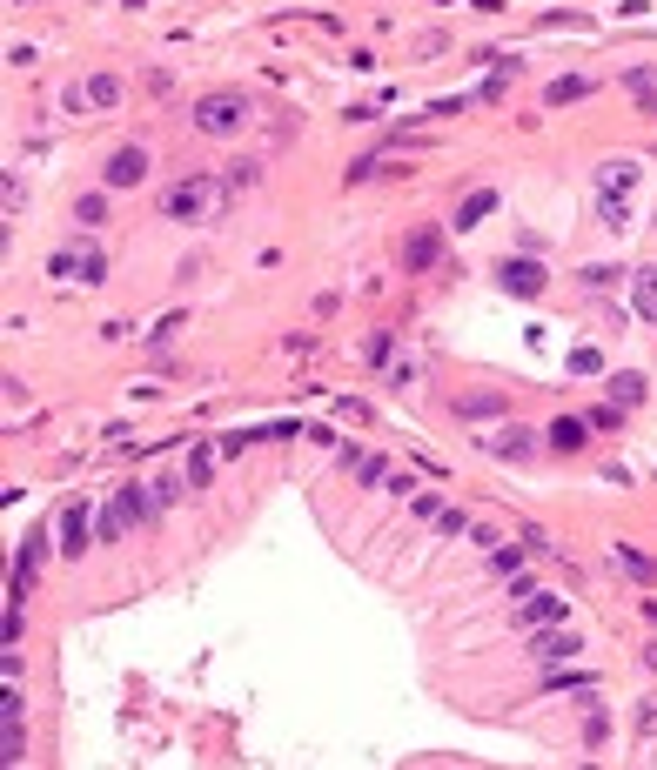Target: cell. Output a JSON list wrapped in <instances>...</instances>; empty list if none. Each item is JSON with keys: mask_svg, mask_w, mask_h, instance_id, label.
<instances>
[{"mask_svg": "<svg viewBox=\"0 0 657 770\" xmlns=\"http://www.w3.org/2000/svg\"><path fill=\"white\" fill-rule=\"evenodd\" d=\"M228 181H215V175H182V181H168L161 188V215L168 221H182V228H195V221H208L215 208H228Z\"/></svg>", "mask_w": 657, "mask_h": 770, "instance_id": "obj_1", "label": "cell"}, {"mask_svg": "<svg viewBox=\"0 0 657 770\" xmlns=\"http://www.w3.org/2000/svg\"><path fill=\"white\" fill-rule=\"evenodd\" d=\"M195 134H208V141H228V134L249 128V94L242 88H215V94H195Z\"/></svg>", "mask_w": 657, "mask_h": 770, "instance_id": "obj_2", "label": "cell"}, {"mask_svg": "<svg viewBox=\"0 0 657 770\" xmlns=\"http://www.w3.org/2000/svg\"><path fill=\"white\" fill-rule=\"evenodd\" d=\"M47 275H54V282H74V288H101L108 282V255H101L88 235H74V242H61L47 255Z\"/></svg>", "mask_w": 657, "mask_h": 770, "instance_id": "obj_3", "label": "cell"}, {"mask_svg": "<svg viewBox=\"0 0 657 770\" xmlns=\"http://www.w3.org/2000/svg\"><path fill=\"white\" fill-rule=\"evenodd\" d=\"M148 168H155V161H148V148H141V141H128V148H114L108 161H101V181H108V188H141V181H148Z\"/></svg>", "mask_w": 657, "mask_h": 770, "instance_id": "obj_4", "label": "cell"}, {"mask_svg": "<svg viewBox=\"0 0 657 770\" xmlns=\"http://www.w3.org/2000/svg\"><path fill=\"white\" fill-rule=\"evenodd\" d=\"M497 282L510 288L517 302H537V295H544V288H550V275H544V262H517V255H510V262L497 268Z\"/></svg>", "mask_w": 657, "mask_h": 770, "instance_id": "obj_5", "label": "cell"}, {"mask_svg": "<svg viewBox=\"0 0 657 770\" xmlns=\"http://www.w3.org/2000/svg\"><path fill=\"white\" fill-rule=\"evenodd\" d=\"M47 550H54V543H47V529L34 523V529H27V536H21V556H14V596H27V583L41 576Z\"/></svg>", "mask_w": 657, "mask_h": 770, "instance_id": "obj_6", "label": "cell"}, {"mask_svg": "<svg viewBox=\"0 0 657 770\" xmlns=\"http://www.w3.org/2000/svg\"><path fill=\"white\" fill-rule=\"evenodd\" d=\"M443 262V228H409V242H403V268L409 275H423V268Z\"/></svg>", "mask_w": 657, "mask_h": 770, "instance_id": "obj_7", "label": "cell"}, {"mask_svg": "<svg viewBox=\"0 0 657 770\" xmlns=\"http://www.w3.org/2000/svg\"><path fill=\"white\" fill-rule=\"evenodd\" d=\"M530 657L544 670H557L564 657H577V630H530Z\"/></svg>", "mask_w": 657, "mask_h": 770, "instance_id": "obj_8", "label": "cell"}, {"mask_svg": "<svg viewBox=\"0 0 657 770\" xmlns=\"http://www.w3.org/2000/svg\"><path fill=\"white\" fill-rule=\"evenodd\" d=\"M617 188H624V195L637 188V161H631V154H611V161H597V195L617 201Z\"/></svg>", "mask_w": 657, "mask_h": 770, "instance_id": "obj_9", "label": "cell"}, {"mask_svg": "<svg viewBox=\"0 0 657 770\" xmlns=\"http://www.w3.org/2000/svg\"><path fill=\"white\" fill-rule=\"evenodd\" d=\"M88 536H94V523H88V503L74 496V503L61 509V550H68V556H88Z\"/></svg>", "mask_w": 657, "mask_h": 770, "instance_id": "obj_10", "label": "cell"}, {"mask_svg": "<svg viewBox=\"0 0 657 770\" xmlns=\"http://www.w3.org/2000/svg\"><path fill=\"white\" fill-rule=\"evenodd\" d=\"M141 516L135 509H128V496H121V489H114V503L101 509V523H94V543H121V536H128V529H135Z\"/></svg>", "mask_w": 657, "mask_h": 770, "instance_id": "obj_11", "label": "cell"}, {"mask_svg": "<svg viewBox=\"0 0 657 770\" xmlns=\"http://www.w3.org/2000/svg\"><path fill=\"white\" fill-rule=\"evenodd\" d=\"M68 101L74 108H114V101H121V74H94V81H81Z\"/></svg>", "mask_w": 657, "mask_h": 770, "instance_id": "obj_12", "label": "cell"}, {"mask_svg": "<svg viewBox=\"0 0 657 770\" xmlns=\"http://www.w3.org/2000/svg\"><path fill=\"white\" fill-rule=\"evenodd\" d=\"M483 449H490V456H497V462H523V456H530V449H537V436H530V429H523V422H517V429H497V436L483 442Z\"/></svg>", "mask_w": 657, "mask_h": 770, "instance_id": "obj_13", "label": "cell"}, {"mask_svg": "<svg viewBox=\"0 0 657 770\" xmlns=\"http://www.w3.org/2000/svg\"><path fill=\"white\" fill-rule=\"evenodd\" d=\"M564 616H570L564 596H530V603L517 610V623H523V630H544V623H564Z\"/></svg>", "mask_w": 657, "mask_h": 770, "instance_id": "obj_14", "label": "cell"}, {"mask_svg": "<svg viewBox=\"0 0 657 770\" xmlns=\"http://www.w3.org/2000/svg\"><path fill=\"white\" fill-rule=\"evenodd\" d=\"M215 456H222V449H208V442H195V449H188L182 476H188V489H195V496H202V489L215 483Z\"/></svg>", "mask_w": 657, "mask_h": 770, "instance_id": "obj_15", "label": "cell"}, {"mask_svg": "<svg viewBox=\"0 0 657 770\" xmlns=\"http://www.w3.org/2000/svg\"><path fill=\"white\" fill-rule=\"evenodd\" d=\"M584 436H590L584 416H557V422H550V449H564V456H577V449H584Z\"/></svg>", "mask_w": 657, "mask_h": 770, "instance_id": "obj_16", "label": "cell"}, {"mask_svg": "<svg viewBox=\"0 0 657 770\" xmlns=\"http://www.w3.org/2000/svg\"><path fill=\"white\" fill-rule=\"evenodd\" d=\"M631 308L644 322H657V268H637L631 275Z\"/></svg>", "mask_w": 657, "mask_h": 770, "instance_id": "obj_17", "label": "cell"}, {"mask_svg": "<svg viewBox=\"0 0 657 770\" xmlns=\"http://www.w3.org/2000/svg\"><path fill=\"white\" fill-rule=\"evenodd\" d=\"M483 215H497V195H490V188H476L470 201H456V221H450V228H476Z\"/></svg>", "mask_w": 657, "mask_h": 770, "instance_id": "obj_18", "label": "cell"}, {"mask_svg": "<svg viewBox=\"0 0 657 770\" xmlns=\"http://www.w3.org/2000/svg\"><path fill=\"white\" fill-rule=\"evenodd\" d=\"M503 409H510V402L490 396V389H483V396H463V402H456V416H463V422H490V416H503Z\"/></svg>", "mask_w": 657, "mask_h": 770, "instance_id": "obj_19", "label": "cell"}, {"mask_svg": "<svg viewBox=\"0 0 657 770\" xmlns=\"http://www.w3.org/2000/svg\"><path fill=\"white\" fill-rule=\"evenodd\" d=\"M584 94H590V81H584V74H564V81H550V94H544V101H550V108H564V101H584Z\"/></svg>", "mask_w": 657, "mask_h": 770, "instance_id": "obj_20", "label": "cell"}, {"mask_svg": "<svg viewBox=\"0 0 657 770\" xmlns=\"http://www.w3.org/2000/svg\"><path fill=\"white\" fill-rule=\"evenodd\" d=\"M74 221H81V228H101V221H108V195H81L74 201Z\"/></svg>", "mask_w": 657, "mask_h": 770, "instance_id": "obj_21", "label": "cell"}, {"mask_svg": "<svg viewBox=\"0 0 657 770\" xmlns=\"http://www.w3.org/2000/svg\"><path fill=\"white\" fill-rule=\"evenodd\" d=\"M617 570L631 576V583H651V570H657V563H651L644 550H617Z\"/></svg>", "mask_w": 657, "mask_h": 770, "instance_id": "obj_22", "label": "cell"}, {"mask_svg": "<svg viewBox=\"0 0 657 770\" xmlns=\"http://www.w3.org/2000/svg\"><path fill=\"white\" fill-rule=\"evenodd\" d=\"M611 402H644V375H637V369L611 375Z\"/></svg>", "mask_w": 657, "mask_h": 770, "instance_id": "obj_23", "label": "cell"}, {"mask_svg": "<svg viewBox=\"0 0 657 770\" xmlns=\"http://www.w3.org/2000/svg\"><path fill=\"white\" fill-rule=\"evenodd\" d=\"M376 168H383V148H369V154H356V161H349V188H356V181H376Z\"/></svg>", "mask_w": 657, "mask_h": 770, "instance_id": "obj_24", "label": "cell"}, {"mask_svg": "<svg viewBox=\"0 0 657 770\" xmlns=\"http://www.w3.org/2000/svg\"><path fill=\"white\" fill-rule=\"evenodd\" d=\"M363 355H369V362H376V369H383L389 355H396V335H389V329H376V335H369V342H363Z\"/></svg>", "mask_w": 657, "mask_h": 770, "instance_id": "obj_25", "label": "cell"}, {"mask_svg": "<svg viewBox=\"0 0 657 770\" xmlns=\"http://www.w3.org/2000/svg\"><path fill=\"white\" fill-rule=\"evenodd\" d=\"M255 175H262V168H255V161H235V168H228V195H242V188H255Z\"/></svg>", "mask_w": 657, "mask_h": 770, "instance_id": "obj_26", "label": "cell"}, {"mask_svg": "<svg viewBox=\"0 0 657 770\" xmlns=\"http://www.w3.org/2000/svg\"><path fill=\"white\" fill-rule=\"evenodd\" d=\"M175 335H182V315H161L155 329H148V342H155V349H168V342H175Z\"/></svg>", "mask_w": 657, "mask_h": 770, "instance_id": "obj_27", "label": "cell"}, {"mask_svg": "<svg viewBox=\"0 0 657 770\" xmlns=\"http://www.w3.org/2000/svg\"><path fill=\"white\" fill-rule=\"evenodd\" d=\"M604 737H611V717H604V710H590V717H584V744H604Z\"/></svg>", "mask_w": 657, "mask_h": 770, "instance_id": "obj_28", "label": "cell"}, {"mask_svg": "<svg viewBox=\"0 0 657 770\" xmlns=\"http://www.w3.org/2000/svg\"><path fill=\"white\" fill-rule=\"evenodd\" d=\"M624 88H631V94H651L657 88V67H631V74H624Z\"/></svg>", "mask_w": 657, "mask_h": 770, "instance_id": "obj_29", "label": "cell"}, {"mask_svg": "<svg viewBox=\"0 0 657 770\" xmlns=\"http://www.w3.org/2000/svg\"><path fill=\"white\" fill-rule=\"evenodd\" d=\"M409 509H416V516H443V496H430V489H416V496H409Z\"/></svg>", "mask_w": 657, "mask_h": 770, "instance_id": "obj_30", "label": "cell"}, {"mask_svg": "<svg viewBox=\"0 0 657 770\" xmlns=\"http://www.w3.org/2000/svg\"><path fill=\"white\" fill-rule=\"evenodd\" d=\"M436 523H443V536H463V529H470V516H463V509H443Z\"/></svg>", "mask_w": 657, "mask_h": 770, "instance_id": "obj_31", "label": "cell"}]
</instances>
